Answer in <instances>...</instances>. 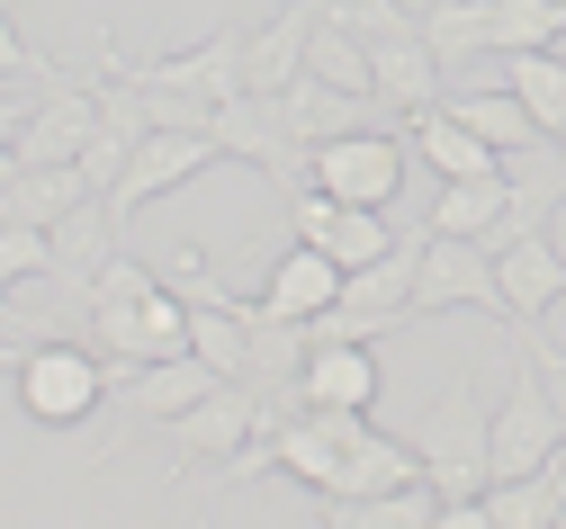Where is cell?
Returning a JSON list of instances; mask_svg holds the SVG:
<instances>
[{
  "label": "cell",
  "mask_w": 566,
  "mask_h": 529,
  "mask_svg": "<svg viewBox=\"0 0 566 529\" xmlns=\"http://www.w3.org/2000/svg\"><path fill=\"white\" fill-rule=\"evenodd\" d=\"M405 135H413V162H432V180H485V171H504V154L441 99V108H422V117H405Z\"/></svg>",
  "instance_id": "9a60e30c"
},
{
  "label": "cell",
  "mask_w": 566,
  "mask_h": 529,
  "mask_svg": "<svg viewBox=\"0 0 566 529\" xmlns=\"http://www.w3.org/2000/svg\"><path fill=\"white\" fill-rule=\"evenodd\" d=\"M413 448H422V476L441 485V502H476L494 485V395L476 377H459V387L413 422Z\"/></svg>",
  "instance_id": "7a4b0ae2"
},
{
  "label": "cell",
  "mask_w": 566,
  "mask_h": 529,
  "mask_svg": "<svg viewBox=\"0 0 566 529\" xmlns=\"http://www.w3.org/2000/svg\"><path fill=\"white\" fill-rule=\"evenodd\" d=\"M476 520L485 529H557L566 520V458H548L531 476H494L476 494Z\"/></svg>",
  "instance_id": "e0dca14e"
},
{
  "label": "cell",
  "mask_w": 566,
  "mask_h": 529,
  "mask_svg": "<svg viewBox=\"0 0 566 529\" xmlns=\"http://www.w3.org/2000/svg\"><path fill=\"white\" fill-rule=\"evenodd\" d=\"M531 45H566V10L557 0H494V54H531Z\"/></svg>",
  "instance_id": "484cf974"
},
{
  "label": "cell",
  "mask_w": 566,
  "mask_h": 529,
  "mask_svg": "<svg viewBox=\"0 0 566 529\" xmlns=\"http://www.w3.org/2000/svg\"><path fill=\"white\" fill-rule=\"evenodd\" d=\"M10 395L28 422L45 431H82L108 395H117V359L73 324V332H45V341H10Z\"/></svg>",
  "instance_id": "6da1fadb"
},
{
  "label": "cell",
  "mask_w": 566,
  "mask_h": 529,
  "mask_svg": "<svg viewBox=\"0 0 566 529\" xmlns=\"http://www.w3.org/2000/svg\"><path fill=\"white\" fill-rule=\"evenodd\" d=\"M333 529H422V520H441V485L432 476H413L396 494H360V502H324Z\"/></svg>",
  "instance_id": "603a6c76"
},
{
  "label": "cell",
  "mask_w": 566,
  "mask_h": 529,
  "mask_svg": "<svg viewBox=\"0 0 566 529\" xmlns=\"http://www.w3.org/2000/svg\"><path fill=\"white\" fill-rule=\"evenodd\" d=\"M513 207V180L504 171H485V180H441V198H432V215H422V224H432V234H494V215H504Z\"/></svg>",
  "instance_id": "cb8c5ba5"
},
{
  "label": "cell",
  "mask_w": 566,
  "mask_h": 529,
  "mask_svg": "<svg viewBox=\"0 0 566 529\" xmlns=\"http://www.w3.org/2000/svg\"><path fill=\"white\" fill-rule=\"evenodd\" d=\"M494 315V324H513L504 315V269H494V252L476 234H432L422 224V269H413V315Z\"/></svg>",
  "instance_id": "277c9868"
},
{
  "label": "cell",
  "mask_w": 566,
  "mask_h": 529,
  "mask_svg": "<svg viewBox=\"0 0 566 529\" xmlns=\"http://www.w3.org/2000/svg\"><path fill=\"white\" fill-rule=\"evenodd\" d=\"M306 404H378V341H315L306 368H297Z\"/></svg>",
  "instance_id": "ac0fdd59"
},
{
  "label": "cell",
  "mask_w": 566,
  "mask_h": 529,
  "mask_svg": "<svg viewBox=\"0 0 566 529\" xmlns=\"http://www.w3.org/2000/svg\"><path fill=\"white\" fill-rule=\"evenodd\" d=\"M289 224H297V243H315V252H333L342 269H369V261H387L396 252V234H387V207H350V198H333V189H289Z\"/></svg>",
  "instance_id": "52a82bcc"
},
{
  "label": "cell",
  "mask_w": 566,
  "mask_h": 529,
  "mask_svg": "<svg viewBox=\"0 0 566 529\" xmlns=\"http://www.w3.org/2000/svg\"><path fill=\"white\" fill-rule=\"evenodd\" d=\"M494 269H504V332H539L557 306H566V252L548 243V224L539 234H522V243H504L494 252Z\"/></svg>",
  "instance_id": "30bf717a"
},
{
  "label": "cell",
  "mask_w": 566,
  "mask_h": 529,
  "mask_svg": "<svg viewBox=\"0 0 566 529\" xmlns=\"http://www.w3.org/2000/svg\"><path fill=\"white\" fill-rule=\"evenodd\" d=\"M207 387H226L217 368H207L198 350H180V359H154V368H117V404L126 413H145V422H180Z\"/></svg>",
  "instance_id": "5bb4252c"
},
{
  "label": "cell",
  "mask_w": 566,
  "mask_h": 529,
  "mask_svg": "<svg viewBox=\"0 0 566 529\" xmlns=\"http://www.w3.org/2000/svg\"><path fill=\"white\" fill-rule=\"evenodd\" d=\"M0 278H10V287L54 278V234H45V224H0Z\"/></svg>",
  "instance_id": "4316f807"
},
{
  "label": "cell",
  "mask_w": 566,
  "mask_h": 529,
  "mask_svg": "<svg viewBox=\"0 0 566 529\" xmlns=\"http://www.w3.org/2000/svg\"><path fill=\"white\" fill-rule=\"evenodd\" d=\"M504 82L522 91V108L539 117V135L566 154V45H531V54H504Z\"/></svg>",
  "instance_id": "ffe728a7"
},
{
  "label": "cell",
  "mask_w": 566,
  "mask_h": 529,
  "mask_svg": "<svg viewBox=\"0 0 566 529\" xmlns=\"http://www.w3.org/2000/svg\"><path fill=\"white\" fill-rule=\"evenodd\" d=\"M315 19H324V0H279V19L243 28V91H289V82H306Z\"/></svg>",
  "instance_id": "8fae6325"
},
{
  "label": "cell",
  "mask_w": 566,
  "mask_h": 529,
  "mask_svg": "<svg viewBox=\"0 0 566 529\" xmlns=\"http://www.w3.org/2000/svg\"><path fill=\"white\" fill-rule=\"evenodd\" d=\"M261 404H270V387H252V377H226V387H207L180 422H163V431H171V458H180V467H226L234 448L261 431Z\"/></svg>",
  "instance_id": "8992f818"
},
{
  "label": "cell",
  "mask_w": 566,
  "mask_h": 529,
  "mask_svg": "<svg viewBox=\"0 0 566 529\" xmlns=\"http://www.w3.org/2000/svg\"><path fill=\"white\" fill-rule=\"evenodd\" d=\"M422 36H432L441 72L494 54V0H422Z\"/></svg>",
  "instance_id": "7402d4cb"
},
{
  "label": "cell",
  "mask_w": 566,
  "mask_h": 529,
  "mask_svg": "<svg viewBox=\"0 0 566 529\" xmlns=\"http://www.w3.org/2000/svg\"><path fill=\"white\" fill-rule=\"evenodd\" d=\"M99 135V82H82V72H63V82L28 108L10 162H82V144Z\"/></svg>",
  "instance_id": "9c48e42d"
},
{
  "label": "cell",
  "mask_w": 566,
  "mask_h": 529,
  "mask_svg": "<svg viewBox=\"0 0 566 529\" xmlns=\"http://www.w3.org/2000/svg\"><path fill=\"white\" fill-rule=\"evenodd\" d=\"M126 252V215H117V198L108 189H91L73 215L54 224V287H82L99 261H117Z\"/></svg>",
  "instance_id": "2e32d148"
},
{
  "label": "cell",
  "mask_w": 566,
  "mask_h": 529,
  "mask_svg": "<svg viewBox=\"0 0 566 529\" xmlns=\"http://www.w3.org/2000/svg\"><path fill=\"white\" fill-rule=\"evenodd\" d=\"M557 10H566V0H557Z\"/></svg>",
  "instance_id": "83f0119b"
},
{
  "label": "cell",
  "mask_w": 566,
  "mask_h": 529,
  "mask_svg": "<svg viewBox=\"0 0 566 529\" xmlns=\"http://www.w3.org/2000/svg\"><path fill=\"white\" fill-rule=\"evenodd\" d=\"M82 198H91L82 162H10V180H0V224H45L54 234Z\"/></svg>",
  "instance_id": "4fadbf2b"
},
{
  "label": "cell",
  "mask_w": 566,
  "mask_h": 529,
  "mask_svg": "<svg viewBox=\"0 0 566 529\" xmlns=\"http://www.w3.org/2000/svg\"><path fill=\"white\" fill-rule=\"evenodd\" d=\"M306 72H315V82H342V91H378V54H369V36H360V28H342L333 10L315 19Z\"/></svg>",
  "instance_id": "d4e9b609"
},
{
  "label": "cell",
  "mask_w": 566,
  "mask_h": 529,
  "mask_svg": "<svg viewBox=\"0 0 566 529\" xmlns=\"http://www.w3.org/2000/svg\"><path fill=\"white\" fill-rule=\"evenodd\" d=\"M405 154H413V135H396V126H350V135H324L315 144V189H333V198H350V207H396V189H405Z\"/></svg>",
  "instance_id": "5b68a950"
},
{
  "label": "cell",
  "mask_w": 566,
  "mask_h": 529,
  "mask_svg": "<svg viewBox=\"0 0 566 529\" xmlns=\"http://www.w3.org/2000/svg\"><path fill=\"white\" fill-rule=\"evenodd\" d=\"M207 162H226L207 126H154V135H145V144L126 154V180H117L108 198H117V215H135V207H154V198L189 189V180H198Z\"/></svg>",
  "instance_id": "ba28073f"
},
{
  "label": "cell",
  "mask_w": 566,
  "mask_h": 529,
  "mask_svg": "<svg viewBox=\"0 0 566 529\" xmlns=\"http://www.w3.org/2000/svg\"><path fill=\"white\" fill-rule=\"evenodd\" d=\"M207 135H217L226 162H252V171H270L279 189H306V171H315V144L297 135L289 91H234L217 117H207Z\"/></svg>",
  "instance_id": "3957f363"
},
{
  "label": "cell",
  "mask_w": 566,
  "mask_h": 529,
  "mask_svg": "<svg viewBox=\"0 0 566 529\" xmlns=\"http://www.w3.org/2000/svg\"><path fill=\"white\" fill-rule=\"evenodd\" d=\"M450 108H459V117H468V126H476L504 162H513V154H531V144H548V135H539V117L522 108V91H513V82H494V91H450Z\"/></svg>",
  "instance_id": "44dd1931"
},
{
  "label": "cell",
  "mask_w": 566,
  "mask_h": 529,
  "mask_svg": "<svg viewBox=\"0 0 566 529\" xmlns=\"http://www.w3.org/2000/svg\"><path fill=\"white\" fill-rule=\"evenodd\" d=\"M342 261L333 252H315V243H289V252H279L270 269H261V306L270 315H289V324H315L324 306H333V296H342Z\"/></svg>",
  "instance_id": "7c38bea8"
},
{
  "label": "cell",
  "mask_w": 566,
  "mask_h": 529,
  "mask_svg": "<svg viewBox=\"0 0 566 529\" xmlns=\"http://www.w3.org/2000/svg\"><path fill=\"white\" fill-rule=\"evenodd\" d=\"M413 476H422V448L369 422L360 440H350V458H342V485H333L324 502H360V494H396V485H413Z\"/></svg>",
  "instance_id": "d6986e66"
}]
</instances>
